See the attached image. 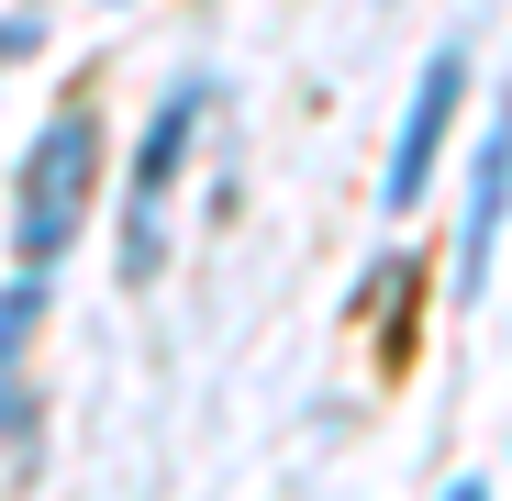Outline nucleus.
Masks as SVG:
<instances>
[{"mask_svg":"<svg viewBox=\"0 0 512 501\" xmlns=\"http://www.w3.org/2000/svg\"><path fill=\"white\" fill-rule=\"evenodd\" d=\"M446 501H490V479H457V490H446Z\"/></svg>","mask_w":512,"mask_h":501,"instance_id":"6e6552de","label":"nucleus"},{"mask_svg":"<svg viewBox=\"0 0 512 501\" xmlns=\"http://www.w3.org/2000/svg\"><path fill=\"white\" fill-rule=\"evenodd\" d=\"M201 112H212V78L190 67V78H167V101H156L145 134H134V179H123V279L156 268V223H167V190H179V167H190Z\"/></svg>","mask_w":512,"mask_h":501,"instance_id":"f03ea898","label":"nucleus"},{"mask_svg":"<svg viewBox=\"0 0 512 501\" xmlns=\"http://www.w3.org/2000/svg\"><path fill=\"white\" fill-rule=\"evenodd\" d=\"M501 223H512V90H501V112L479 123L468 212H457V290H479V279H490V245H501Z\"/></svg>","mask_w":512,"mask_h":501,"instance_id":"20e7f679","label":"nucleus"},{"mask_svg":"<svg viewBox=\"0 0 512 501\" xmlns=\"http://www.w3.org/2000/svg\"><path fill=\"white\" fill-rule=\"evenodd\" d=\"M34 435V401H23V379H0V446H23Z\"/></svg>","mask_w":512,"mask_h":501,"instance_id":"423d86ee","label":"nucleus"},{"mask_svg":"<svg viewBox=\"0 0 512 501\" xmlns=\"http://www.w3.org/2000/svg\"><path fill=\"white\" fill-rule=\"evenodd\" d=\"M90 190H101V112L67 101V112L45 123V145L23 156V201H12V245H23V268H56L67 245H78Z\"/></svg>","mask_w":512,"mask_h":501,"instance_id":"f257e3e1","label":"nucleus"},{"mask_svg":"<svg viewBox=\"0 0 512 501\" xmlns=\"http://www.w3.org/2000/svg\"><path fill=\"white\" fill-rule=\"evenodd\" d=\"M457 101H468V45H435L412 78V101H401V134H390V167H379V201L412 212L423 190H435V167H446V134H457Z\"/></svg>","mask_w":512,"mask_h":501,"instance_id":"7ed1b4c3","label":"nucleus"},{"mask_svg":"<svg viewBox=\"0 0 512 501\" xmlns=\"http://www.w3.org/2000/svg\"><path fill=\"white\" fill-rule=\"evenodd\" d=\"M34 323H45V268H23L12 290H0V379L23 368V346H34Z\"/></svg>","mask_w":512,"mask_h":501,"instance_id":"39448f33","label":"nucleus"},{"mask_svg":"<svg viewBox=\"0 0 512 501\" xmlns=\"http://www.w3.org/2000/svg\"><path fill=\"white\" fill-rule=\"evenodd\" d=\"M23 45H34V34H23V23H0V67H12V56H23Z\"/></svg>","mask_w":512,"mask_h":501,"instance_id":"0eeeda50","label":"nucleus"}]
</instances>
